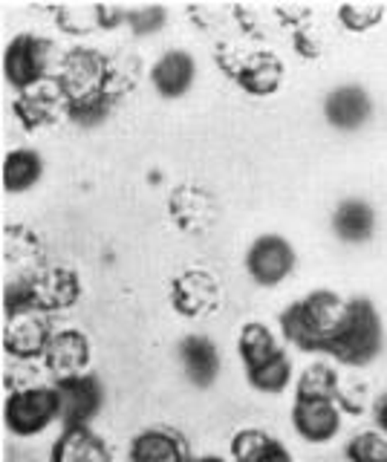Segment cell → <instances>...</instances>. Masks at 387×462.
<instances>
[{
    "label": "cell",
    "instance_id": "cell-13",
    "mask_svg": "<svg viewBox=\"0 0 387 462\" xmlns=\"http://www.w3.org/2000/svg\"><path fill=\"white\" fill-rule=\"evenodd\" d=\"M61 393V422L64 428H78V425H90L96 413L102 411L105 402V390L102 382L96 379L93 373L73 375V379H61L55 382Z\"/></svg>",
    "mask_w": 387,
    "mask_h": 462
},
{
    "label": "cell",
    "instance_id": "cell-8",
    "mask_svg": "<svg viewBox=\"0 0 387 462\" xmlns=\"http://www.w3.org/2000/svg\"><path fill=\"white\" fill-rule=\"evenodd\" d=\"M168 217L182 235H206L217 223V199L199 182H180L168 194Z\"/></svg>",
    "mask_w": 387,
    "mask_h": 462
},
{
    "label": "cell",
    "instance_id": "cell-2",
    "mask_svg": "<svg viewBox=\"0 0 387 462\" xmlns=\"http://www.w3.org/2000/svg\"><path fill=\"white\" fill-rule=\"evenodd\" d=\"M347 300L350 298H341L333 289H312L278 315L283 341L298 346L300 353H327L329 338L347 315Z\"/></svg>",
    "mask_w": 387,
    "mask_h": 462
},
{
    "label": "cell",
    "instance_id": "cell-16",
    "mask_svg": "<svg viewBox=\"0 0 387 462\" xmlns=\"http://www.w3.org/2000/svg\"><path fill=\"white\" fill-rule=\"evenodd\" d=\"M283 79H286V67H283L281 58L272 50H257V52H249L246 58H243V64L235 76V84L246 96L266 98V96H275L281 90Z\"/></svg>",
    "mask_w": 387,
    "mask_h": 462
},
{
    "label": "cell",
    "instance_id": "cell-21",
    "mask_svg": "<svg viewBox=\"0 0 387 462\" xmlns=\"http://www.w3.org/2000/svg\"><path fill=\"white\" fill-rule=\"evenodd\" d=\"M41 257H44V245H41V237L30 226H4V263L15 269L12 278H23V274L44 269L38 266Z\"/></svg>",
    "mask_w": 387,
    "mask_h": 462
},
{
    "label": "cell",
    "instance_id": "cell-12",
    "mask_svg": "<svg viewBox=\"0 0 387 462\" xmlns=\"http://www.w3.org/2000/svg\"><path fill=\"white\" fill-rule=\"evenodd\" d=\"M12 116H15L23 130L35 134V130L52 127L55 122L64 119L67 101L59 93V87L50 81V84L32 87V90L15 93V98H12Z\"/></svg>",
    "mask_w": 387,
    "mask_h": 462
},
{
    "label": "cell",
    "instance_id": "cell-3",
    "mask_svg": "<svg viewBox=\"0 0 387 462\" xmlns=\"http://www.w3.org/2000/svg\"><path fill=\"white\" fill-rule=\"evenodd\" d=\"M84 295V286L76 269L69 266H44L23 278H9L4 289V310L21 312L35 310L44 315L73 310Z\"/></svg>",
    "mask_w": 387,
    "mask_h": 462
},
{
    "label": "cell",
    "instance_id": "cell-25",
    "mask_svg": "<svg viewBox=\"0 0 387 462\" xmlns=\"http://www.w3.org/2000/svg\"><path fill=\"white\" fill-rule=\"evenodd\" d=\"M44 177V156L35 148H15L4 159V191L6 194H23Z\"/></svg>",
    "mask_w": 387,
    "mask_h": 462
},
{
    "label": "cell",
    "instance_id": "cell-29",
    "mask_svg": "<svg viewBox=\"0 0 387 462\" xmlns=\"http://www.w3.org/2000/svg\"><path fill=\"white\" fill-rule=\"evenodd\" d=\"M55 14V23H59V29L64 35H73V38H81V35H90L96 32V29H102V23H98V6H55L52 9Z\"/></svg>",
    "mask_w": 387,
    "mask_h": 462
},
{
    "label": "cell",
    "instance_id": "cell-23",
    "mask_svg": "<svg viewBox=\"0 0 387 462\" xmlns=\"http://www.w3.org/2000/svg\"><path fill=\"white\" fill-rule=\"evenodd\" d=\"M232 459L235 462H295L290 448L261 428H243L235 433Z\"/></svg>",
    "mask_w": 387,
    "mask_h": 462
},
{
    "label": "cell",
    "instance_id": "cell-26",
    "mask_svg": "<svg viewBox=\"0 0 387 462\" xmlns=\"http://www.w3.org/2000/svg\"><path fill=\"white\" fill-rule=\"evenodd\" d=\"M341 382V373L336 367H329L327 361H315L295 382V399H333Z\"/></svg>",
    "mask_w": 387,
    "mask_h": 462
},
{
    "label": "cell",
    "instance_id": "cell-11",
    "mask_svg": "<svg viewBox=\"0 0 387 462\" xmlns=\"http://www.w3.org/2000/svg\"><path fill=\"white\" fill-rule=\"evenodd\" d=\"M44 370L52 375V382L61 379H73V375L90 373L93 365V344L88 338V332H81L76 327L67 329H55L50 346L44 353Z\"/></svg>",
    "mask_w": 387,
    "mask_h": 462
},
{
    "label": "cell",
    "instance_id": "cell-19",
    "mask_svg": "<svg viewBox=\"0 0 387 462\" xmlns=\"http://www.w3.org/2000/svg\"><path fill=\"white\" fill-rule=\"evenodd\" d=\"M50 462H113V451L102 433L90 425H78L61 430L50 451Z\"/></svg>",
    "mask_w": 387,
    "mask_h": 462
},
{
    "label": "cell",
    "instance_id": "cell-38",
    "mask_svg": "<svg viewBox=\"0 0 387 462\" xmlns=\"http://www.w3.org/2000/svg\"><path fill=\"white\" fill-rule=\"evenodd\" d=\"M191 462H228V459H223V457H197V459H191Z\"/></svg>",
    "mask_w": 387,
    "mask_h": 462
},
{
    "label": "cell",
    "instance_id": "cell-6",
    "mask_svg": "<svg viewBox=\"0 0 387 462\" xmlns=\"http://www.w3.org/2000/svg\"><path fill=\"white\" fill-rule=\"evenodd\" d=\"M52 422H61V393L52 384L12 387L4 402V425L12 437L32 439Z\"/></svg>",
    "mask_w": 387,
    "mask_h": 462
},
{
    "label": "cell",
    "instance_id": "cell-27",
    "mask_svg": "<svg viewBox=\"0 0 387 462\" xmlns=\"http://www.w3.org/2000/svg\"><path fill=\"white\" fill-rule=\"evenodd\" d=\"M246 379L257 393H269V396L283 393V390L292 384V361L286 353H281L278 358L266 361V365L246 370Z\"/></svg>",
    "mask_w": 387,
    "mask_h": 462
},
{
    "label": "cell",
    "instance_id": "cell-17",
    "mask_svg": "<svg viewBox=\"0 0 387 462\" xmlns=\"http://www.w3.org/2000/svg\"><path fill=\"white\" fill-rule=\"evenodd\" d=\"M127 462H191V457L174 428H145L131 439Z\"/></svg>",
    "mask_w": 387,
    "mask_h": 462
},
{
    "label": "cell",
    "instance_id": "cell-18",
    "mask_svg": "<svg viewBox=\"0 0 387 462\" xmlns=\"http://www.w3.org/2000/svg\"><path fill=\"white\" fill-rule=\"evenodd\" d=\"M197 61L189 50H168L151 67V84L162 98H180L194 87Z\"/></svg>",
    "mask_w": 387,
    "mask_h": 462
},
{
    "label": "cell",
    "instance_id": "cell-7",
    "mask_svg": "<svg viewBox=\"0 0 387 462\" xmlns=\"http://www.w3.org/2000/svg\"><path fill=\"white\" fill-rule=\"evenodd\" d=\"M168 298L182 318H208L220 310L223 286L208 269H185L170 281Z\"/></svg>",
    "mask_w": 387,
    "mask_h": 462
},
{
    "label": "cell",
    "instance_id": "cell-5",
    "mask_svg": "<svg viewBox=\"0 0 387 462\" xmlns=\"http://www.w3.org/2000/svg\"><path fill=\"white\" fill-rule=\"evenodd\" d=\"M61 64L55 43L44 35L21 32L4 50V76L15 93L32 90V87L50 84Z\"/></svg>",
    "mask_w": 387,
    "mask_h": 462
},
{
    "label": "cell",
    "instance_id": "cell-10",
    "mask_svg": "<svg viewBox=\"0 0 387 462\" xmlns=\"http://www.w3.org/2000/svg\"><path fill=\"white\" fill-rule=\"evenodd\" d=\"M50 315L35 310L9 312L4 324V350L15 361H38L44 358L50 338H52Z\"/></svg>",
    "mask_w": 387,
    "mask_h": 462
},
{
    "label": "cell",
    "instance_id": "cell-34",
    "mask_svg": "<svg viewBox=\"0 0 387 462\" xmlns=\"http://www.w3.org/2000/svg\"><path fill=\"white\" fill-rule=\"evenodd\" d=\"M243 58H246V55H240V52L232 47V43H217V50H214V61H217V67H220L232 81H235V76H237V69H240V64H243Z\"/></svg>",
    "mask_w": 387,
    "mask_h": 462
},
{
    "label": "cell",
    "instance_id": "cell-24",
    "mask_svg": "<svg viewBox=\"0 0 387 462\" xmlns=\"http://www.w3.org/2000/svg\"><path fill=\"white\" fill-rule=\"evenodd\" d=\"M237 353H240V361L246 370H254L266 365V361L278 358L281 353H286L278 336L272 332L266 324L261 321H249L240 327V336H237Z\"/></svg>",
    "mask_w": 387,
    "mask_h": 462
},
{
    "label": "cell",
    "instance_id": "cell-36",
    "mask_svg": "<svg viewBox=\"0 0 387 462\" xmlns=\"http://www.w3.org/2000/svg\"><path fill=\"white\" fill-rule=\"evenodd\" d=\"M98 23H102V29H116V26L127 23V9L98 4Z\"/></svg>",
    "mask_w": 387,
    "mask_h": 462
},
{
    "label": "cell",
    "instance_id": "cell-9",
    "mask_svg": "<svg viewBox=\"0 0 387 462\" xmlns=\"http://www.w3.org/2000/svg\"><path fill=\"white\" fill-rule=\"evenodd\" d=\"M295 245L281 235L254 237L246 252V272L257 286H281L295 272Z\"/></svg>",
    "mask_w": 387,
    "mask_h": 462
},
{
    "label": "cell",
    "instance_id": "cell-37",
    "mask_svg": "<svg viewBox=\"0 0 387 462\" xmlns=\"http://www.w3.org/2000/svg\"><path fill=\"white\" fill-rule=\"evenodd\" d=\"M373 419H376V428L382 430V433H387V390L382 396H376V402H373Z\"/></svg>",
    "mask_w": 387,
    "mask_h": 462
},
{
    "label": "cell",
    "instance_id": "cell-15",
    "mask_svg": "<svg viewBox=\"0 0 387 462\" xmlns=\"http://www.w3.org/2000/svg\"><path fill=\"white\" fill-rule=\"evenodd\" d=\"M370 113L373 98L362 84H338L324 98V119L336 130H344V134L364 127Z\"/></svg>",
    "mask_w": 387,
    "mask_h": 462
},
{
    "label": "cell",
    "instance_id": "cell-30",
    "mask_svg": "<svg viewBox=\"0 0 387 462\" xmlns=\"http://www.w3.org/2000/svg\"><path fill=\"white\" fill-rule=\"evenodd\" d=\"M387 14V6L382 4H344L338 6V23L347 29V32H370L376 29Z\"/></svg>",
    "mask_w": 387,
    "mask_h": 462
},
{
    "label": "cell",
    "instance_id": "cell-32",
    "mask_svg": "<svg viewBox=\"0 0 387 462\" xmlns=\"http://www.w3.org/2000/svg\"><path fill=\"white\" fill-rule=\"evenodd\" d=\"M162 23H165V9L162 6H136V9H127V26H131L136 35H153V32H160Z\"/></svg>",
    "mask_w": 387,
    "mask_h": 462
},
{
    "label": "cell",
    "instance_id": "cell-22",
    "mask_svg": "<svg viewBox=\"0 0 387 462\" xmlns=\"http://www.w3.org/2000/svg\"><path fill=\"white\" fill-rule=\"evenodd\" d=\"M333 235L344 243H367L376 235V208L367 199H341L333 211Z\"/></svg>",
    "mask_w": 387,
    "mask_h": 462
},
{
    "label": "cell",
    "instance_id": "cell-1",
    "mask_svg": "<svg viewBox=\"0 0 387 462\" xmlns=\"http://www.w3.org/2000/svg\"><path fill=\"white\" fill-rule=\"evenodd\" d=\"M113 81V58L96 47H69L61 55L59 72L52 84L67 101V119L93 127L105 122L119 105L110 90Z\"/></svg>",
    "mask_w": 387,
    "mask_h": 462
},
{
    "label": "cell",
    "instance_id": "cell-33",
    "mask_svg": "<svg viewBox=\"0 0 387 462\" xmlns=\"http://www.w3.org/2000/svg\"><path fill=\"white\" fill-rule=\"evenodd\" d=\"M292 47L300 58L315 61V58L324 55V38H321L318 29H315V23H304L292 32Z\"/></svg>",
    "mask_w": 387,
    "mask_h": 462
},
{
    "label": "cell",
    "instance_id": "cell-4",
    "mask_svg": "<svg viewBox=\"0 0 387 462\" xmlns=\"http://www.w3.org/2000/svg\"><path fill=\"white\" fill-rule=\"evenodd\" d=\"M384 344L382 332V315L373 307L370 298H350L347 315H344L341 327L327 344V356H333L338 365H347L353 370L367 367L376 361Z\"/></svg>",
    "mask_w": 387,
    "mask_h": 462
},
{
    "label": "cell",
    "instance_id": "cell-20",
    "mask_svg": "<svg viewBox=\"0 0 387 462\" xmlns=\"http://www.w3.org/2000/svg\"><path fill=\"white\" fill-rule=\"evenodd\" d=\"M180 365L185 379L194 387L206 390L220 375V350L208 336H185L180 341Z\"/></svg>",
    "mask_w": 387,
    "mask_h": 462
},
{
    "label": "cell",
    "instance_id": "cell-14",
    "mask_svg": "<svg viewBox=\"0 0 387 462\" xmlns=\"http://www.w3.org/2000/svg\"><path fill=\"white\" fill-rule=\"evenodd\" d=\"M341 408L333 399H295L292 402V428L309 445H324L338 437Z\"/></svg>",
    "mask_w": 387,
    "mask_h": 462
},
{
    "label": "cell",
    "instance_id": "cell-28",
    "mask_svg": "<svg viewBox=\"0 0 387 462\" xmlns=\"http://www.w3.org/2000/svg\"><path fill=\"white\" fill-rule=\"evenodd\" d=\"M344 457L347 462H387V433L379 428L353 433L344 445Z\"/></svg>",
    "mask_w": 387,
    "mask_h": 462
},
{
    "label": "cell",
    "instance_id": "cell-31",
    "mask_svg": "<svg viewBox=\"0 0 387 462\" xmlns=\"http://www.w3.org/2000/svg\"><path fill=\"white\" fill-rule=\"evenodd\" d=\"M373 393L370 387L358 379V375H341L338 382V390H336V404L341 408V413H364V411H373Z\"/></svg>",
    "mask_w": 387,
    "mask_h": 462
},
{
    "label": "cell",
    "instance_id": "cell-35",
    "mask_svg": "<svg viewBox=\"0 0 387 462\" xmlns=\"http://www.w3.org/2000/svg\"><path fill=\"white\" fill-rule=\"evenodd\" d=\"M275 12H278L281 23H283V26H290L292 32H295L298 26L309 23V9H307V6H278Z\"/></svg>",
    "mask_w": 387,
    "mask_h": 462
}]
</instances>
